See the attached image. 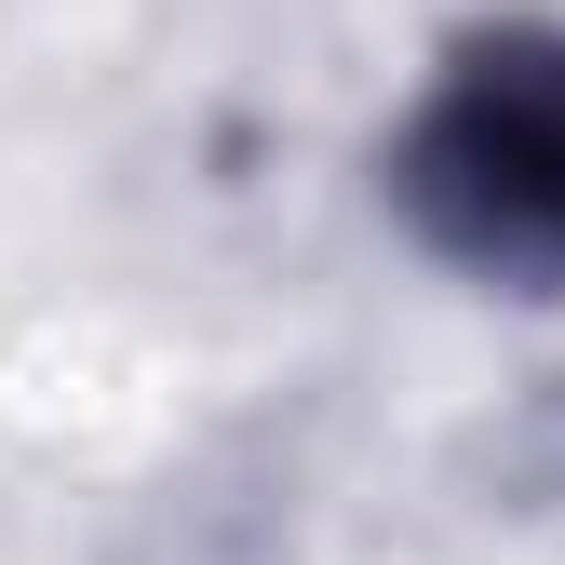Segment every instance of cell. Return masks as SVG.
Here are the masks:
<instances>
[{"instance_id": "cell-1", "label": "cell", "mask_w": 565, "mask_h": 565, "mask_svg": "<svg viewBox=\"0 0 565 565\" xmlns=\"http://www.w3.org/2000/svg\"><path fill=\"white\" fill-rule=\"evenodd\" d=\"M391 202L431 256L484 282H525V297L565 282V41L552 28L458 41L391 149Z\"/></svg>"}]
</instances>
